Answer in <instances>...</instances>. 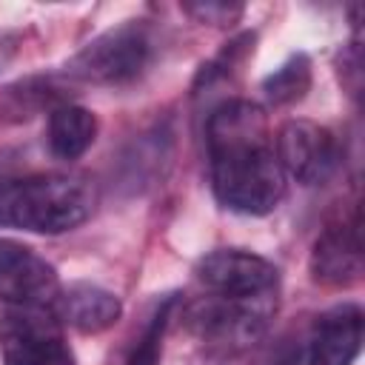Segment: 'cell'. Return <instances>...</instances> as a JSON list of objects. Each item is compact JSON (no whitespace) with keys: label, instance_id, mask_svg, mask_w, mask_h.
I'll use <instances>...</instances> for the list:
<instances>
[{"label":"cell","instance_id":"obj_9","mask_svg":"<svg viewBox=\"0 0 365 365\" xmlns=\"http://www.w3.org/2000/svg\"><path fill=\"white\" fill-rule=\"evenodd\" d=\"M311 277L331 288L354 285L362 277V234L356 205L339 220L328 222L317 237L311 251Z\"/></svg>","mask_w":365,"mask_h":365},{"label":"cell","instance_id":"obj_10","mask_svg":"<svg viewBox=\"0 0 365 365\" xmlns=\"http://www.w3.org/2000/svg\"><path fill=\"white\" fill-rule=\"evenodd\" d=\"M362 334L365 317L359 305L339 302L322 311L302 342L305 365H354L362 348Z\"/></svg>","mask_w":365,"mask_h":365},{"label":"cell","instance_id":"obj_2","mask_svg":"<svg viewBox=\"0 0 365 365\" xmlns=\"http://www.w3.org/2000/svg\"><path fill=\"white\" fill-rule=\"evenodd\" d=\"M97 205V188L80 174H37L0 185V225L31 234H66Z\"/></svg>","mask_w":365,"mask_h":365},{"label":"cell","instance_id":"obj_12","mask_svg":"<svg viewBox=\"0 0 365 365\" xmlns=\"http://www.w3.org/2000/svg\"><path fill=\"white\" fill-rule=\"evenodd\" d=\"M97 137V117L94 111L60 103L48 114V148L60 160H77L83 157Z\"/></svg>","mask_w":365,"mask_h":365},{"label":"cell","instance_id":"obj_16","mask_svg":"<svg viewBox=\"0 0 365 365\" xmlns=\"http://www.w3.org/2000/svg\"><path fill=\"white\" fill-rule=\"evenodd\" d=\"M271 365H305V356H302V342L282 345V348H279V354L271 359Z\"/></svg>","mask_w":365,"mask_h":365},{"label":"cell","instance_id":"obj_4","mask_svg":"<svg viewBox=\"0 0 365 365\" xmlns=\"http://www.w3.org/2000/svg\"><path fill=\"white\" fill-rule=\"evenodd\" d=\"M151 57V40L140 20H125L86 43L63 68L68 80L94 86H123L143 74Z\"/></svg>","mask_w":365,"mask_h":365},{"label":"cell","instance_id":"obj_7","mask_svg":"<svg viewBox=\"0 0 365 365\" xmlns=\"http://www.w3.org/2000/svg\"><path fill=\"white\" fill-rule=\"evenodd\" d=\"M277 157L299 185H322L339 165L336 137L311 120H288L277 137Z\"/></svg>","mask_w":365,"mask_h":365},{"label":"cell","instance_id":"obj_1","mask_svg":"<svg viewBox=\"0 0 365 365\" xmlns=\"http://www.w3.org/2000/svg\"><path fill=\"white\" fill-rule=\"evenodd\" d=\"M211 188L220 205L262 217L285 197V171L265 111L251 100L220 103L205 123Z\"/></svg>","mask_w":365,"mask_h":365},{"label":"cell","instance_id":"obj_6","mask_svg":"<svg viewBox=\"0 0 365 365\" xmlns=\"http://www.w3.org/2000/svg\"><path fill=\"white\" fill-rule=\"evenodd\" d=\"M197 279L220 297L254 299L271 297L279 285V271L265 257L245 248H220L197 262Z\"/></svg>","mask_w":365,"mask_h":365},{"label":"cell","instance_id":"obj_11","mask_svg":"<svg viewBox=\"0 0 365 365\" xmlns=\"http://www.w3.org/2000/svg\"><path fill=\"white\" fill-rule=\"evenodd\" d=\"M51 314L80 334H100L123 317V302L114 291L94 282H68L57 291Z\"/></svg>","mask_w":365,"mask_h":365},{"label":"cell","instance_id":"obj_14","mask_svg":"<svg viewBox=\"0 0 365 365\" xmlns=\"http://www.w3.org/2000/svg\"><path fill=\"white\" fill-rule=\"evenodd\" d=\"M174 305H177V294H165V297L154 305L148 322L143 325V334L125 348V354H123V359H120L117 365H157V362H160V354H163V334H165V325H168V319H171V308H174Z\"/></svg>","mask_w":365,"mask_h":365},{"label":"cell","instance_id":"obj_15","mask_svg":"<svg viewBox=\"0 0 365 365\" xmlns=\"http://www.w3.org/2000/svg\"><path fill=\"white\" fill-rule=\"evenodd\" d=\"M185 14H191L200 23H211V26H225V23H237L242 14V6L234 3H214V0H200V3H185L182 6Z\"/></svg>","mask_w":365,"mask_h":365},{"label":"cell","instance_id":"obj_5","mask_svg":"<svg viewBox=\"0 0 365 365\" xmlns=\"http://www.w3.org/2000/svg\"><path fill=\"white\" fill-rule=\"evenodd\" d=\"M3 365H77L51 308L11 305L0 317Z\"/></svg>","mask_w":365,"mask_h":365},{"label":"cell","instance_id":"obj_8","mask_svg":"<svg viewBox=\"0 0 365 365\" xmlns=\"http://www.w3.org/2000/svg\"><path fill=\"white\" fill-rule=\"evenodd\" d=\"M60 291L57 271L34 248L0 240V299L9 305L48 308Z\"/></svg>","mask_w":365,"mask_h":365},{"label":"cell","instance_id":"obj_13","mask_svg":"<svg viewBox=\"0 0 365 365\" xmlns=\"http://www.w3.org/2000/svg\"><path fill=\"white\" fill-rule=\"evenodd\" d=\"M311 88V57L297 51L282 66H277L265 80L262 91L271 106H291L299 103Z\"/></svg>","mask_w":365,"mask_h":365},{"label":"cell","instance_id":"obj_3","mask_svg":"<svg viewBox=\"0 0 365 365\" xmlns=\"http://www.w3.org/2000/svg\"><path fill=\"white\" fill-rule=\"evenodd\" d=\"M274 314H277V294L254 297V299L211 294L205 299H197L185 311V322L188 331L211 351L237 354L254 345L265 334Z\"/></svg>","mask_w":365,"mask_h":365}]
</instances>
